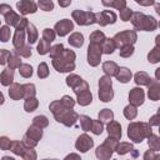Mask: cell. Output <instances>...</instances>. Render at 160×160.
I'll use <instances>...</instances> for the list:
<instances>
[{
    "label": "cell",
    "instance_id": "6da1fadb",
    "mask_svg": "<svg viewBox=\"0 0 160 160\" xmlns=\"http://www.w3.org/2000/svg\"><path fill=\"white\" fill-rule=\"evenodd\" d=\"M56 56L61 58L62 60H52V64L55 66V69L60 72H65V71H71L74 69V59H75V54L70 50H62L60 54H58Z\"/></svg>",
    "mask_w": 160,
    "mask_h": 160
},
{
    "label": "cell",
    "instance_id": "7a4b0ae2",
    "mask_svg": "<svg viewBox=\"0 0 160 160\" xmlns=\"http://www.w3.org/2000/svg\"><path fill=\"white\" fill-rule=\"evenodd\" d=\"M99 98L102 101H110L112 99V90H111V80L108 76H102L100 79V90Z\"/></svg>",
    "mask_w": 160,
    "mask_h": 160
},
{
    "label": "cell",
    "instance_id": "3957f363",
    "mask_svg": "<svg viewBox=\"0 0 160 160\" xmlns=\"http://www.w3.org/2000/svg\"><path fill=\"white\" fill-rule=\"evenodd\" d=\"M72 18L76 20V22H78L79 25H89V24L96 22V20H95V14H94V12H88V11L76 10V11L72 12Z\"/></svg>",
    "mask_w": 160,
    "mask_h": 160
},
{
    "label": "cell",
    "instance_id": "277c9868",
    "mask_svg": "<svg viewBox=\"0 0 160 160\" xmlns=\"http://www.w3.org/2000/svg\"><path fill=\"white\" fill-rule=\"evenodd\" d=\"M101 48H100V44H96V42H91L89 45V49H88V61L90 65L92 66H96L100 61V56H101Z\"/></svg>",
    "mask_w": 160,
    "mask_h": 160
},
{
    "label": "cell",
    "instance_id": "5b68a950",
    "mask_svg": "<svg viewBox=\"0 0 160 160\" xmlns=\"http://www.w3.org/2000/svg\"><path fill=\"white\" fill-rule=\"evenodd\" d=\"M115 42V46H120L122 44L130 45L132 42H135L136 40V34L134 31H124V32H119L115 35V38L112 39Z\"/></svg>",
    "mask_w": 160,
    "mask_h": 160
},
{
    "label": "cell",
    "instance_id": "8992f818",
    "mask_svg": "<svg viewBox=\"0 0 160 160\" xmlns=\"http://www.w3.org/2000/svg\"><path fill=\"white\" fill-rule=\"evenodd\" d=\"M0 14H2V15H5V20H6V22L9 24V25H18V22H19V20H20V18L11 10V8L9 6V5H6V4H2V5H0Z\"/></svg>",
    "mask_w": 160,
    "mask_h": 160
},
{
    "label": "cell",
    "instance_id": "52a82bcc",
    "mask_svg": "<svg viewBox=\"0 0 160 160\" xmlns=\"http://www.w3.org/2000/svg\"><path fill=\"white\" fill-rule=\"evenodd\" d=\"M95 20L96 22H99L100 25H106V24H114L116 21V15L112 11H102L100 14H95Z\"/></svg>",
    "mask_w": 160,
    "mask_h": 160
},
{
    "label": "cell",
    "instance_id": "ba28073f",
    "mask_svg": "<svg viewBox=\"0 0 160 160\" xmlns=\"http://www.w3.org/2000/svg\"><path fill=\"white\" fill-rule=\"evenodd\" d=\"M72 28H74L72 22H71L70 20H68V19H64V20L56 22V25H55V30H56V34H58L59 36L66 35L69 31L72 30Z\"/></svg>",
    "mask_w": 160,
    "mask_h": 160
},
{
    "label": "cell",
    "instance_id": "9c48e42d",
    "mask_svg": "<svg viewBox=\"0 0 160 160\" xmlns=\"http://www.w3.org/2000/svg\"><path fill=\"white\" fill-rule=\"evenodd\" d=\"M19 11L21 14H30V12H35L36 11V5L32 0H21L16 4Z\"/></svg>",
    "mask_w": 160,
    "mask_h": 160
},
{
    "label": "cell",
    "instance_id": "30bf717a",
    "mask_svg": "<svg viewBox=\"0 0 160 160\" xmlns=\"http://www.w3.org/2000/svg\"><path fill=\"white\" fill-rule=\"evenodd\" d=\"M92 139L89 138L88 135H82L79 138L78 142H76V148L80 150V151H88L91 146H92Z\"/></svg>",
    "mask_w": 160,
    "mask_h": 160
},
{
    "label": "cell",
    "instance_id": "8fae6325",
    "mask_svg": "<svg viewBox=\"0 0 160 160\" xmlns=\"http://www.w3.org/2000/svg\"><path fill=\"white\" fill-rule=\"evenodd\" d=\"M129 99L135 105L142 104V101H144V92H142V90L141 89H138V88L132 89L131 92H130V95H129Z\"/></svg>",
    "mask_w": 160,
    "mask_h": 160
},
{
    "label": "cell",
    "instance_id": "7c38bea8",
    "mask_svg": "<svg viewBox=\"0 0 160 160\" xmlns=\"http://www.w3.org/2000/svg\"><path fill=\"white\" fill-rule=\"evenodd\" d=\"M12 80H14V70H12L11 68L5 69V70L1 72V75H0V81H1V84L5 85V86H8V85H10V84L12 82Z\"/></svg>",
    "mask_w": 160,
    "mask_h": 160
},
{
    "label": "cell",
    "instance_id": "4fadbf2b",
    "mask_svg": "<svg viewBox=\"0 0 160 160\" xmlns=\"http://www.w3.org/2000/svg\"><path fill=\"white\" fill-rule=\"evenodd\" d=\"M9 95L14 100H19L20 98L24 96V89H22V86H20L19 84H14L10 88V90H9Z\"/></svg>",
    "mask_w": 160,
    "mask_h": 160
},
{
    "label": "cell",
    "instance_id": "5bb4252c",
    "mask_svg": "<svg viewBox=\"0 0 160 160\" xmlns=\"http://www.w3.org/2000/svg\"><path fill=\"white\" fill-rule=\"evenodd\" d=\"M115 75H116L118 80L121 81V82H128V81L130 80V78H131V72H130V70L126 69V68H120V69H118V71H116Z\"/></svg>",
    "mask_w": 160,
    "mask_h": 160
},
{
    "label": "cell",
    "instance_id": "9a60e30c",
    "mask_svg": "<svg viewBox=\"0 0 160 160\" xmlns=\"http://www.w3.org/2000/svg\"><path fill=\"white\" fill-rule=\"evenodd\" d=\"M76 95H78V101H79L80 105H88L89 102H91V99H92V98H91V94L89 92L88 89L80 91V92L76 94Z\"/></svg>",
    "mask_w": 160,
    "mask_h": 160
},
{
    "label": "cell",
    "instance_id": "2e32d148",
    "mask_svg": "<svg viewBox=\"0 0 160 160\" xmlns=\"http://www.w3.org/2000/svg\"><path fill=\"white\" fill-rule=\"evenodd\" d=\"M26 29H28V41H29V44H34L36 41V39H38L36 29H35V26L32 24H29V22L26 25Z\"/></svg>",
    "mask_w": 160,
    "mask_h": 160
},
{
    "label": "cell",
    "instance_id": "e0dca14e",
    "mask_svg": "<svg viewBox=\"0 0 160 160\" xmlns=\"http://www.w3.org/2000/svg\"><path fill=\"white\" fill-rule=\"evenodd\" d=\"M69 42H70V45H72V46L80 48V46L84 44V38H82L81 34L75 32V34H72V35L69 38Z\"/></svg>",
    "mask_w": 160,
    "mask_h": 160
},
{
    "label": "cell",
    "instance_id": "ac0fdd59",
    "mask_svg": "<svg viewBox=\"0 0 160 160\" xmlns=\"http://www.w3.org/2000/svg\"><path fill=\"white\" fill-rule=\"evenodd\" d=\"M102 44H104L102 45V52H105V54H111L114 51V49L116 48L112 39H105L102 41Z\"/></svg>",
    "mask_w": 160,
    "mask_h": 160
},
{
    "label": "cell",
    "instance_id": "d6986e66",
    "mask_svg": "<svg viewBox=\"0 0 160 160\" xmlns=\"http://www.w3.org/2000/svg\"><path fill=\"white\" fill-rule=\"evenodd\" d=\"M102 69H104V71H105L106 74H109V75H115L119 68H118V65H116L115 62H110V61H106V62H104V65H102Z\"/></svg>",
    "mask_w": 160,
    "mask_h": 160
},
{
    "label": "cell",
    "instance_id": "ffe728a7",
    "mask_svg": "<svg viewBox=\"0 0 160 160\" xmlns=\"http://www.w3.org/2000/svg\"><path fill=\"white\" fill-rule=\"evenodd\" d=\"M22 40H24V29H16V32L14 36V46L20 48L22 45Z\"/></svg>",
    "mask_w": 160,
    "mask_h": 160
},
{
    "label": "cell",
    "instance_id": "44dd1931",
    "mask_svg": "<svg viewBox=\"0 0 160 160\" xmlns=\"http://www.w3.org/2000/svg\"><path fill=\"white\" fill-rule=\"evenodd\" d=\"M49 51H50V42L46 41V40H44V39L40 40V42L38 45V52L41 54V55H44V54H46Z\"/></svg>",
    "mask_w": 160,
    "mask_h": 160
},
{
    "label": "cell",
    "instance_id": "7402d4cb",
    "mask_svg": "<svg viewBox=\"0 0 160 160\" xmlns=\"http://www.w3.org/2000/svg\"><path fill=\"white\" fill-rule=\"evenodd\" d=\"M105 6H115L118 9L125 8V0H102Z\"/></svg>",
    "mask_w": 160,
    "mask_h": 160
},
{
    "label": "cell",
    "instance_id": "603a6c76",
    "mask_svg": "<svg viewBox=\"0 0 160 160\" xmlns=\"http://www.w3.org/2000/svg\"><path fill=\"white\" fill-rule=\"evenodd\" d=\"M108 131H109V134H115L118 138H119V136H121L120 126H119V124H118V122L111 121V122L108 125Z\"/></svg>",
    "mask_w": 160,
    "mask_h": 160
},
{
    "label": "cell",
    "instance_id": "cb8c5ba5",
    "mask_svg": "<svg viewBox=\"0 0 160 160\" xmlns=\"http://www.w3.org/2000/svg\"><path fill=\"white\" fill-rule=\"evenodd\" d=\"M19 71H20V75H22L24 78H29V76H31V74H32V69H31V66L30 65H28V64H22V65H19Z\"/></svg>",
    "mask_w": 160,
    "mask_h": 160
},
{
    "label": "cell",
    "instance_id": "d4e9b609",
    "mask_svg": "<svg viewBox=\"0 0 160 160\" xmlns=\"http://www.w3.org/2000/svg\"><path fill=\"white\" fill-rule=\"evenodd\" d=\"M24 106H25V110H26V111H29V112H30V111H34V110L36 109V106H38V100L34 99V98H31V99L29 98V99L25 101V105H24Z\"/></svg>",
    "mask_w": 160,
    "mask_h": 160
},
{
    "label": "cell",
    "instance_id": "484cf974",
    "mask_svg": "<svg viewBox=\"0 0 160 160\" xmlns=\"http://www.w3.org/2000/svg\"><path fill=\"white\" fill-rule=\"evenodd\" d=\"M90 40H91V42L100 44V42H102V41L105 40V36H104V34H102L101 31H95V32H92V34H91Z\"/></svg>",
    "mask_w": 160,
    "mask_h": 160
},
{
    "label": "cell",
    "instance_id": "4316f807",
    "mask_svg": "<svg viewBox=\"0 0 160 160\" xmlns=\"http://www.w3.org/2000/svg\"><path fill=\"white\" fill-rule=\"evenodd\" d=\"M10 39V29L8 26H2L0 29V40L2 42H6Z\"/></svg>",
    "mask_w": 160,
    "mask_h": 160
},
{
    "label": "cell",
    "instance_id": "83f0119b",
    "mask_svg": "<svg viewBox=\"0 0 160 160\" xmlns=\"http://www.w3.org/2000/svg\"><path fill=\"white\" fill-rule=\"evenodd\" d=\"M149 76L145 74V72H138L135 75V81L136 84H148L149 82Z\"/></svg>",
    "mask_w": 160,
    "mask_h": 160
},
{
    "label": "cell",
    "instance_id": "f1b7e54d",
    "mask_svg": "<svg viewBox=\"0 0 160 160\" xmlns=\"http://www.w3.org/2000/svg\"><path fill=\"white\" fill-rule=\"evenodd\" d=\"M39 6L45 11H50V10H52L54 4L51 0H39Z\"/></svg>",
    "mask_w": 160,
    "mask_h": 160
},
{
    "label": "cell",
    "instance_id": "f546056e",
    "mask_svg": "<svg viewBox=\"0 0 160 160\" xmlns=\"http://www.w3.org/2000/svg\"><path fill=\"white\" fill-rule=\"evenodd\" d=\"M42 39L46 40V41H49V42H51L55 39V32L51 29H45L44 32H42Z\"/></svg>",
    "mask_w": 160,
    "mask_h": 160
},
{
    "label": "cell",
    "instance_id": "4dcf8cb0",
    "mask_svg": "<svg viewBox=\"0 0 160 160\" xmlns=\"http://www.w3.org/2000/svg\"><path fill=\"white\" fill-rule=\"evenodd\" d=\"M8 62H9L10 68L14 69V68H16V66L20 65V59H19L16 55H11V54H10V56H9V59H8Z\"/></svg>",
    "mask_w": 160,
    "mask_h": 160
},
{
    "label": "cell",
    "instance_id": "1f68e13d",
    "mask_svg": "<svg viewBox=\"0 0 160 160\" xmlns=\"http://www.w3.org/2000/svg\"><path fill=\"white\" fill-rule=\"evenodd\" d=\"M99 118H100L101 120H104V121H109V120L112 119V112H111L109 109H104V110L99 114Z\"/></svg>",
    "mask_w": 160,
    "mask_h": 160
},
{
    "label": "cell",
    "instance_id": "d6a6232c",
    "mask_svg": "<svg viewBox=\"0 0 160 160\" xmlns=\"http://www.w3.org/2000/svg\"><path fill=\"white\" fill-rule=\"evenodd\" d=\"M48 74H49V71H48V65H46L45 62H41V64L39 65L38 75H39L40 78H46V76H48Z\"/></svg>",
    "mask_w": 160,
    "mask_h": 160
},
{
    "label": "cell",
    "instance_id": "836d02e7",
    "mask_svg": "<svg viewBox=\"0 0 160 160\" xmlns=\"http://www.w3.org/2000/svg\"><path fill=\"white\" fill-rule=\"evenodd\" d=\"M80 119H81V128H82L84 130H89L90 126H91V121H92V120H91L90 118L85 116V115L80 116Z\"/></svg>",
    "mask_w": 160,
    "mask_h": 160
},
{
    "label": "cell",
    "instance_id": "e575fe53",
    "mask_svg": "<svg viewBox=\"0 0 160 160\" xmlns=\"http://www.w3.org/2000/svg\"><path fill=\"white\" fill-rule=\"evenodd\" d=\"M132 52H134V48H132L131 45H125V46L122 48V50H120V55L124 56V58L130 56Z\"/></svg>",
    "mask_w": 160,
    "mask_h": 160
},
{
    "label": "cell",
    "instance_id": "d590c367",
    "mask_svg": "<svg viewBox=\"0 0 160 160\" xmlns=\"http://www.w3.org/2000/svg\"><path fill=\"white\" fill-rule=\"evenodd\" d=\"M124 114H125V116H126L128 119H132V118H135V115H136V110H135L134 106H126L125 110H124Z\"/></svg>",
    "mask_w": 160,
    "mask_h": 160
},
{
    "label": "cell",
    "instance_id": "8d00e7d4",
    "mask_svg": "<svg viewBox=\"0 0 160 160\" xmlns=\"http://www.w3.org/2000/svg\"><path fill=\"white\" fill-rule=\"evenodd\" d=\"M22 89H26V90H24V94H26L28 96H34L35 95V86L32 84H26V85H24Z\"/></svg>",
    "mask_w": 160,
    "mask_h": 160
},
{
    "label": "cell",
    "instance_id": "74e56055",
    "mask_svg": "<svg viewBox=\"0 0 160 160\" xmlns=\"http://www.w3.org/2000/svg\"><path fill=\"white\" fill-rule=\"evenodd\" d=\"M10 56V52L8 50H0V64L4 65L8 62V59Z\"/></svg>",
    "mask_w": 160,
    "mask_h": 160
},
{
    "label": "cell",
    "instance_id": "f35d334b",
    "mask_svg": "<svg viewBox=\"0 0 160 160\" xmlns=\"http://www.w3.org/2000/svg\"><path fill=\"white\" fill-rule=\"evenodd\" d=\"M91 124L94 125L92 126V132L94 134H101V131H102V124L100 121H91Z\"/></svg>",
    "mask_w": 160,
    "mask_h": 160
},
{
    "label": "cell",
    "instance_id": "ab89813d",
    "mask_svg": "<svg viewBox=\"0 0 160 160\" xmlns=\"http://www.w3.org/2000/svg\"><path fill=\"white\" fill-rule=\"evenodd\" d=\"M62 50H64V48H62V45H61V44L55 45L52 49H50V55H51V58L56 56V55H58V54H60Z\"/></svg>",
    "mask_w": 160,
    "mask_h": 160
},
{
    "label": "cell",
    "instance_id": "60d3db41",
    "mask_svg": "<svg viewBox=\"0 0 160 160\" xmlns=\"http://www.w3.org/2000/svg\"><path fill=\"white\" fill-rule=\"evenodd\" d=\"M61 102L64 104V106L65 108H68V109H70V108H72L74 106V100L70 98V96H64L62 98V100H61Z\"/></svg>",
    "mask_w": 160,
    "mask_h": 160
},
{
    "label": "cell",
    "instance_id": "b9f144b4",
    "mask_svg": "<svg viewBox=\"0 0 160 160\" xmlns=\"http://www.w3.org/2000/svg\"><path fill=\"white\" fill-rule=\"evenodd\" d=\"M38 124H40L41 126H46L48 125V119L45 116H36L34 119V125H38Z\"/></svg>",
    "mask_w": 160,
    "mask_h": 160
},
{
    "label": "cell",
    "instance_id": "7bdbcfd3",
    "mask_svg": "<svg viewBox=\"0 0 160 160\" xmlns=\"http://www.w3.org/2000/svg\"><path fill=\"white\" fill-rule=\"evenodd\" d=\"M16 52H19L20 55H22V56H25V58H29L30 55H31V49L29 48V46H25V48H22V50H16Z\"/></svg>",
    "mask_w": 160,
    "mask_h": 160
},
{
    "label": "cell",
    "instance_id": "ee69618b",
    "mask_svg": "<svg viewBox=\"0 0 160 160\" xmlns=\"http://www.w3.org/2000/svg\"><path fill=\"white\" fill-rule=\"evenodd\" d=\"M130 15H131V10H129V9H124V10H121L120 16H121V19H122L124 21L129 20V19H130Z\"/></svg>",
    "mask_w": 160,
    "mask_h": 160
},
{
    "label": "cell",
    "instance_id": "f6af8a7d",
    "mask_svg": "<svg viewBox=\"0 0 160 160\" xmlns=\"http://www.w3.org/2000/svg\"><path fill=\"white\" fill-rule=\"evenodd\" d=\"M8 146H10V140L6 138H1L0 139V148L1 149H8Z\"/></svg>",
    "mask_w": 160,
    "mask_h": 160
},
{
    "label": "cell",
    "instance_id": "bcb514c9",
    "mask_svg": "<svg viewBox=\"0 0 160 160\" xmlns=\"http://www.w3.org/2000/svg\"><path fill=\"white\" fill-rule=\"evenodd\" d=\"M70 2H71V0H59V4L61 6H68Z\"/></svg>",
    "mask_w": 160,
    "mask_h": 160
},
{
    "label": "cell",
    "instance_id": "7dc6e473",
    "mask_svg": "<svg viewBox=\"0 0 160 160\" xmlns=\"http://www.w3.org/2000/svg\"><path fill=\"white\" fill-rule=\"evenodd\" d=\"M1 104H4V95L0 92V105H1Z\"/></svg>",
    "mask_w": 160,
    "mask_h": 160
}]
</instances>
